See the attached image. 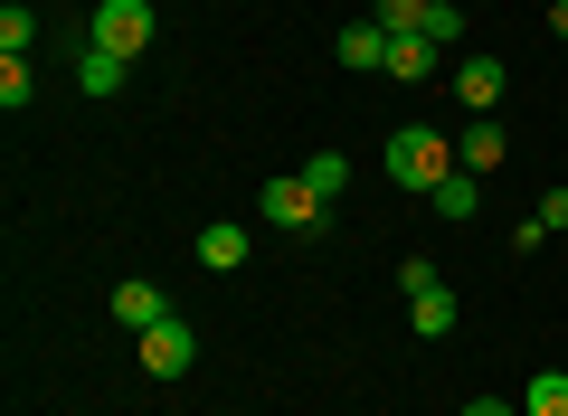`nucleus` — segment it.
<instances>
[{
	"mask_svg": "<svg viewBox=\"0 0 568 416\" xmlns=\"http://www.w3.org/2000/svg\"><path fill=\"white\" fill-rule=\"evenodd\" d=\"M388 180H398L407 199H436V190L455 180V133H426V123L388 133Z\"/></svg>",
	"mask_w": 568,
	"mask_h": 416,
	"instance_id": "1",
	"label": "nucleus"
},
{
	"mask_svg": "<svg viewBox=\"0 0 568 416\" xmlns=\"http://www.w3.org/2000/svg\"><path fill=\"white\" fill-rule=\"evenodd\" d=\"M133 359L152 378H190V369H200V332L171 313V322H152V332H133Z\"/></svg>",
	"mask_w": 568,
	"mask_h": 416,
	"instance_id": "2",
	"label": "nucleus"
},
{
	"mask_svg": "<svg viewBox=\"0 0 568 416\" xmlns=\"http://www.w3.org/2000/svg\"><path fill=\"white\" fill-rule=\"evenodd\" d=\"M256 209H265V219H275V227H294V237H304V227H323V219H332V199L313 190L304 171H284V180H265V199H256Z\"/></svg>",
	"mask_w": 568,
	"mask_h": 416,
	"instance_id": "3",
	"label": "nucleus"
},
{
	"mask_svg": "<svg viewBox=\"0 0 568 416\" xmlns=\"http://www.w3.org/2000/svg\"><path fill=\"white\" fill-rule=\"evenodd\" d=\"M95 48L142 58V48H152V0H95Z\"/></svg>",
	"mask_w": 568,
	"mask_h": 416,
	"instance_id": "4",
	"label": "nucleus"
},
{
	"mask_svg": "<svg viewBox=\"0 0 568 416\" xmlns=\"http://www.w3.org/2000/svg\"><path fill=\"white\" fill-rule=\"evenodd\" d=\"M503 58H455V95H465V114H493L503 104Z\"/></svg>",
	"mask_w": 568,
	"mask_h": 416,
	"instance_id": "5",
	"label": "nucleus"
},
{
	"mask_svg": "<svg viewBox=\"0 0 568 416\" xmlns=\"http://www.w3.org/2000/svg\"><path fill=\"white\" fill-rule=\"evenodd\" d=\"M455 313H465V303H455V284H426V294H407V322H417V341H446V332H455Z\"/></svg>",
	"mask_w": 568,
	"mask_h": 416,
	"instance_id": "6",
	"label": "nucleus"
},
{
	"mask_svg": "<svg viewBox=\"0 0 568 416\" xmlns=\"http://www.w3.org/2000/svg\"><path fill=\"white\" fill-rule=\"evenodd\" d=\"M114 322H123V332H152V322H171V303H162V284H114Z\"/></svg>",
	"mask_w": 568,
	"mask_h": 416,
	"instance_id": "7",
	"label": "nucleus"
},
{
	"mask_svg": "<svg viewBox=\"0 0 568 416\" xmlns=\"http://www.w3.org/2000/svg\"><path fill=\"white\" fill-rule=\"evenodd\" d=\"M200 265H209V275H237V265H246V227L237 219H209L200 227Z\"/></svg>",
	"mask_w": 568,
	"mask_h": 416,
	"instance_id": "8",
	"label": "nucleus"
},
{
	"mask_svg": "<svg viewBox=\"0 0 568 416\" xmlns=\"http://www.w3.org/2000/svg\"><path fill=\"white\" fill-rule=\"evenodd\" d=\"M332 58H342V67H361V77H369V67H388V29H379V20H351L342 39H332Z\"/></svg>",
	"mask_w": 568,
	"mask_h": 416,
	"instance_id": "9",
	"label": "nucleus"
},
{
	"mask_svg": "<svg viewBox=\"0 0 568 416\" xmlns=\"http://www.w3.org/2000/svg\"><path fill=\"white\" fill-rule=\"evenodd\" d=\"M503 152H511V142L493 133L484 114H474V133H455V171H474V180H484V171H503Z\"/></svg>",
	"mask_w": 568,
	"mask_h": 416,
	"instance_id": "10",
	"label": "nucleus"
},
{
	"mask_svg": "<svg viewBox=\"0 0 568 416\" xmlns=\"http://www.w3.org/2000/svg\"><path fill=\"white\" fill-rule=\"evenodd\" d=\"M436 58H446L436 39H388V67H379V77H398V85H426V77H436Z\"/></svg>",
	"mask_w": 568,
	"mask_h": 416,
	"instance_id": "11",
	"label": "nucleus"
},
{
	"mask_svg": "<svg viewBox=\"0 0 568 416\" xmlns=\"http://www.w3.org/2000/svg\"><path fill=\"white\" fill-rule=\"evenodd\" d=\"M123 67H133V58H114V48H95V39H85V58H77V85H85V95H114V85H123Z\"/></svg>",
	"mask_w": 568,
	"mask_h": 416,
	"instance_id": "12",
	"label": "nucleus"
},
{
	"mask_svg": "<svg viewBox=\"0 0 568 416\" xmlns=\"http://www.w3.org/2000/svg\"><path fill=\"white\" fill-rule=\"evenodd\" d=\"M369 20H379L388 39H426V20H436V0H379Z\"/></svg>",
	"mask_w": 568,
	"mask_h": 416,
	"instance_id": "13",
	"label": "nucleus"
},
{
	"mask_svg": "<svg viewBox=\"0 0 568 416\" xmlns=\"http://www.w3.org/2000/svg\"><path fill=\"white\" fill-rule=\"evenodd\" d=\"M426 209H436V219H474V209H484V180H474V171H455L446 190L426 199Z\"/></svg>",
	"mask_w": 568,
	"mask_h": 416,
	"instance_id": "14",
	"label": "nucleus"
},
{
	"mask_svg": "<svg viewBox=\"0 0 568 416\" xmlns=\"http://www.w3.org/2000/svg\"><path fill=\"white\" fill-rule=\"evenodd\" d=\"M521 416H568V369H540L521 388Z\"/></svg>",
	"mask_w": 568,
	"mask_h": 416,
	"instance_id": "15",
	"label": "nucleus"
},
{
	"mask_svg": "<svg viewBox=\"0 0 568 416\" xmlns=\"http://www.w3.org/2000/svg\"><path fill=\"white\" fill-rule=\"evenodd\" d=\"M29 95H39V67H29V58H0V104H10V114H20Z\"/></svg>",
	"mask_w": 568,
	"mask_h": 416,
	"instance_id": "16",
	"label": "nucleus"
},
{
	"mask_svg": "<svg viewBox=\"0 0 568 416\" xmlns=\"http://www.w3.org/2000/svg\"><path fill=\"white\" fill-rule=\"evenodd\" d=\"M304 180H313L323 199H342V190H351V161H342V152H313V161H304Z\"/></svg>",
	"mask_w": 568,
	"mask_h": 416,
	"instance_id": "17",
	"label": "nucleus"
},
{
	"mask_svg": "<svg viewBox=\"0 0 568 416\" xmlns=\"http://www.w3.org/2000/svg\"><path fill=\"white\" fill-rule=\"evenodd\" d=\"M29 39H39V29H29V10L10 0V10H0V58H29Z\"/></svg>",
	"mask_w": 568,
	"mask_h": 416,
	"instance_id": "18",
	"label": "nucleus"
},
{
	"mask_svg": "<svg viewBox=\"0 0 568 416\" xmlns=\"http://www.w3.org/2000/svg\"><path fill=\"white\" fill-rule=\"evenodd\" d=\"M540 227H568V190H549V199H540Z\"/></svg>",
	"mask_w": 568,
	"mask_h": 416,
	"instance_id": "19",
	"label": "nucleus"
},
{
	"mask_svg": "<svg viewBox=\"0 0 568 416\" xmlns=\"http://www.w3.org/2000/svg\"><path fill=\"white\" fill-rule=\"evenodd\" d=\"M465 416H521V407H503V397H474V407Z\"/></svg>",
	"mask_w": 568,
	"mask_h": 416,
	"instance_id": "20",
	"label": "nucleus"
},
{
	"mask_svg": "<svg viewBox=\"0 0 568 416\" xmlns=\"http://www.w3.org/2000/svg\"><path fill=\"white\" fill-rule=\"evenodd\" d=\"M549 39H568V0H549Z\"/></svg>",
	"mask_w": 568,
	"mask_h": 416,
	"instance_id": "21",
	"label": "nucleus"
}]
</instances>
